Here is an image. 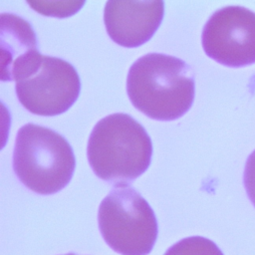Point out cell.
Segmentation results:
<instances>
[{
	"label": "cell",
	"mask_w": 255,
	"mask_h": 255,
	"mask_svg": "<svg viewBox=\"0 0 255 255\" xmlns=\"http://www.w3.org/2000/svg\"><path fill=\"white\" fill-rule=\"evenodd\" d=\"M164 15V2L108 1L104 22L110 38L120 46L136 48L146 43L158 29Z\"/></svg>",
	"instance_id": "52a82bcc"
},
{
	"label": "cell",
	"mask_w": 255,
	"mask_h": 255,
	"mask_svg": "<svg viewBox=\"0 0 255 255\" xmlns=\"http://www.w3.org/2000/svg\"><path fill=\"white\" fill-rule=\"evenodd\" d=\"M1 80L19 81L30 75L40 64L35 31L28 21L12 13L0 16Z\"/></svg>",
	"instance_id": "ba28073f"
},
{
	"label": "cell",
	"mask_w": 255,
	"mask_h": 255,
	"mask_svg": "<svg viewBox=\"0 0 255 255\" xmlns=\"http://www.w3.org/2000/svg\"><path fill=\"white\" fill-rule=\"evenodd\" d=\"M64 255H78V254H76V253H72V252H70V253H67V254H64Z\"/></svg>",
	"instance_id": "8fae6325"
},
{
	"label": "cell",
	"mask_w": 255,
	"mask_h": 255,
	"mask_svg": "<svg viewBox=\"0 0 255 255\" xmlns=\"http://www.w3.org/2000/svg\"><path fill=\"white\" fill-rule=\"evenodd\" d=\"M163 255H223V253L212 240L202 236H190L170 246Z\"/></svg>",
	"instance_id": "9c48e42d"
},
{
	"label": "cell",
	"mask_w": 255,
	"mask_h": 255,
	"mask_svg": "<svg viewBox=\"0 0 255 255\" xmlns=\"http://www.w3.org/2000/svg\"><path fill=\"white\" fill-rule=\"evenodd\" d=\"M152 143L144 128L122 113L100 120L89 136L87 156L94 173L115 185H125L149 166Z\"/></svg>",
	"instance_id": "7a4b0ae2"
},
{
	"label": "cell",
	"mask_w": 255,
	"mask_h": 255,
	"mask_svg": "<svg viewBox=\"0 0 255 255\" xmlns=\"http://www.w3.org/2000/svg\"><path fill=\"white\" fill-rule=\"evenodd\" d=\"M15 91L27 111L53 117L67 112L75 104L80 96L81 81L69 62L43 55L39 66L16 82Z\"/></svg>",
	"instance_id": "5b68a950"
},
{
	"label": "cell",
	"mask_w": 255,
	"mask_h": 255,
	"mask_svg": "<svg viewBox=\"0 0 255 255\" xmlns=\"http://www.w3.org/2000/svg\"><path fill=\"white\" fill-rule=\"evenodd\" d=\"M127 93L139 112L156 121H174L191 108L194 73L183 60L161 53H148L129 68Z\"/></svg>",
	"instance_id": "6da1fadb"
},
{
	"label": "cell",
	"mask_w": 255,
	"mask_h": 255,
	"mask_svg": "<svg viewBox=\"0 0 255 255\" xmlns=\"http://www.w3.org/2000/svg\"><path fill=\"white\" fill-rule=\"evenodd\" d=\"M243 183L247 196L255 207V149L246 160L243 173Z\"/></svg>",
	"instance_id": "30bf717a"
},
{
	"label": "cell",
	"mask_w": 255,
	"mask_h": 255,
	"mask_svg": "<svg viewBox=\"0 0 255 255\" xmlns=\"http://www.w3.org/2000/svg\"><path fill=\"white\" fill-rule=\"evenodd\" d=\"M76 167L72 146L59 132L36 124H26L17 132L13 169L30 190L50 195L71 181Z\"/></svg>",
	"instance_id": "3957f363"
},
{
	"label": "cell",
	"mask_w": 255,
	"mask_h": 255,
	"mask_svg": "<svg viewBox=\"0 0 255 255\" xmlns=\"http://www.w3.org/2000/svg\"><path fill=\"white\" fill-rule=\"evenodd\" d=\"M205 54L227 67L255 63V13L242 6L216 10L201 34Z\"/></svg>",
	"instance_id": "8992f818"
},
{
	"label": "cell",
	"mask_w": 255,
	"mask_h": 255,
	"mask_svg": "<svg viewBox=\"0 0 255 255\" xmlns=\"http://www.w3.org/2000/svg\"><path fill=\"white\" fill-rule=\"evenodd\" d=\"M99 229L105 242L121 255H147L157 238V220L148 202L129 185H118L102 200Z\"/></svg>",
	"instance_id": "277c9868"
}]
</instances>
